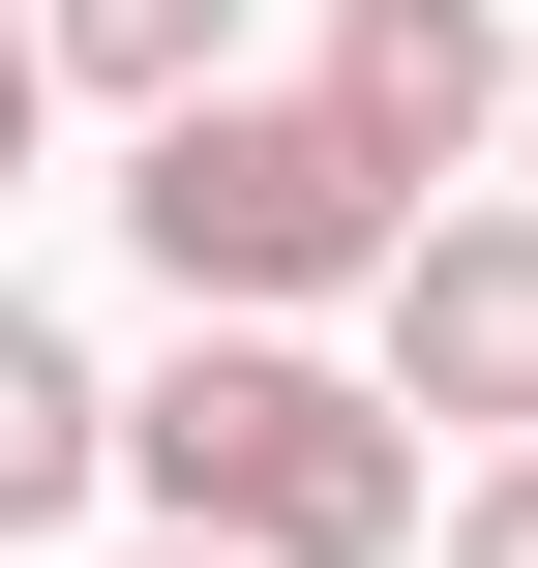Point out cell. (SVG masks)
<instances>
[{
  "label": "cell",
  "instance_id": "cell-1",
  "mask_svg": "<svg viewBox=\"0 0 538 568\" xmlns=\"http://www.w3.org/2000/svg\"><path fill=\"white\" fill-rule=\"evenodd\" d=\"M120 479H150V539H210V568H389V539H449L419 509V419L359 359H300V329H180L120 389Z\"/></svg>",
  "mask_w": 538,
  "mask_h": 568
},
{
  "label": "cell",
  "instance_id": "cell-2",
  "mask_svg": "<svg viewBox=\"0 0 538 568\" xmlns=\"http://www.w3.org/2000/svg\"><path fill=\"white\" fill-rule=\"evenodd\" d=\"M120 240L180 270V329H300V300H389L419 270V180L329 120V90H210L120 150Z\"/></svg>",
  "mask_w": 538,
  "mask_h": 568
},
{
  "label": "cell",
  "instance_id": "cell-3",
  "mask_svg": "<svg viewBox=\"0 0 538 568\" xmlns=\"http://www.w3.org/2000/svg\"><path fill=\"white\" fill-rule=\"evenodd\" d=\"M389 419H449L479 479L538 449V210H419V270H389V359H359Z\"/></svg>",
  "mask_w": 538,
  "mask_h": 568
},
{
  "label": "cell",
  "instance_id": "cell-4",
  "mask_svg": "<svg viewBox=\"0 0 538 568\" xmlns=\"http://www.w3.org/2000/svg\"><path fill=\"white\" fill-rule=\"evenodd\" d=\"M329 120H359V150L449 210V180L538 120V30H509V0H329Z\"/></svg>",
  "mask_w": 538,
  "mask_h": 568
},
{
  "label": "cell",
  "instance_id": "cell-5",
  "mask_svg": "<svg viewBox=\"0 0 538 568\" xmlns=\"http://www.w3.org/2000/svg\"><path fill=\"white\" fill-rule=\"evenodd\" d=\"M90 479H120V389H90V329H60V300H0V539H60Z\"/></svg>",
  "mask_w": 538,
  "mask_h": 568
},
{
  "label": "cell",
  "instance_id": "cell-6",
  "mask_svg": "<svg viewBox=\"0 0 538 568\" xmlns=\"http://www.w3.org/2000/svg\"><path fill=\"white\" fill-rule=\"evenodd\" d=\"M60 30V90H120V120H210L240 90V0H30Z\"/></svg>",
  "mask_w": 538,
  "mask_h": 568
},
{
  "label": "cell",
  "instance_id": "cell-7",
  "mask_svg": "<svg viewBox=\"0 0 538 568\" xmlns=\"http://www.w3.org/2000/svg\"><path fill=\"white\" fill-rule=\"evenodd\" d=\"M449 568H538V449H509V479H449Z\"/></svg>",
  "mask_w": 538,
  "mask_h": 568
},
{
  "label": "cell",
  "instance_id": "cell-8",
  "mask_svg": "<svg viewBox=\"0 0 538 568\" xmlns=\"http://www.w3.org/2000/svg\"><path fill=\"white\" fill-rule=\"evenodd\" d=\"M30 90H60V30H30V0H0V180H30Z\"/></svg>",
  "mask_w": 538,
  "mask_h": 568
},
{
  "label": "cell",
  "instance_id": "cell-9",
  "mask_svg": "<svg viewBox=\"0 0 538 568\" xmlns=\"http://www.w3.org/2000/svg\"><path fill=\"white\" fill-rule=\"evenodd\" d=\"M120 568H210V539H120Z\"/></svg>",
  "mask_w": 538,
  "mask_h": 568
}]
</instances>
